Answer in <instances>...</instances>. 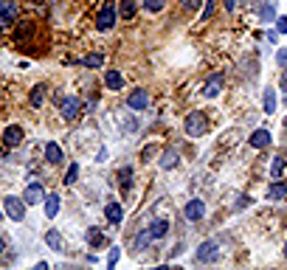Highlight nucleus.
Instances as JSON below:
<instances>
[{
    "label": "nucleus",
    "instance_id": "nucleus-1",
    "mask_svg": "<svg viewBox=\"0 0 287 270\" xmlns=\"http://www.w3.org/2000/svg\"><path fill=\"white\" fill-rule=\"evenodd\" d=\"M183 130H186V135H189V138H200V135H206L208 115L203 113V110H192V113L186 115V121H183Z\"/></svg>",
    "mask_w": 287,
    "mask_h": 270
},
{
    "label": "nucleus",
    "instance_id": "nucleus-2",
    "mask_svg": "<svg viewBox=\"0 0 287 270\" xmlns=\"http://www.w3.org/2000/svg\"><path fill=\"white\" fill-rule=\"evenodd\" d=\"M116 14H118L116 3H113V0H107V3L102 6V12H99V17H96V28L99 31H110L113 25H116Z\"/></svg>",
    "mask_w": 287,
    "mask_h": 270
},
{
    "label": "nucleus",
    "instance_id": "nucleus-3",
    "mask_svg": "<svg viewBox=\"0 0 287 270\" xmlns=\"http://www.w3.org/2000/svg\"><path fill=\"white\" fill-rule=\"evenodd\" d=\"M3 211L9 214V220L23 222L25 220V200L23 197H6L3 200Z\"/></svg>",
    "mask_w": 287,
    "mask_h": 270
},
{
    "label": "nucleus",
    "instance_id": "nucleus-4",
    "mask_svg": "<svg viewBox=\"0 0 287 270\" xmlns=\"http://www.w3.org/2000/svg\"><path fill=\"white\" fill-rule=\"evenodd\" d=\"M59 110H62V118H65V121H76L82 115L79 96H65V99H62V104H59Z\"/></svg>",
    "mask_w": 287,
    "mask_h": 270
},
{
    "label": "nucleus",
    "instance_id": "nucleus-5",
    "mask_svg": "<svg viewBox=\"0 0 287 270\" xmlns=\"http://www.w3.org/2000/svg\"><path fill=\"white\" fill-rule=\"evenodd\" d=\"M17 14H20L17 0H0V28L12 25L14 20H17Z\"/></svg>",
    "mask_w": 287,
    "mask_h": 270
},
{
    "label": "nucleus",
    "instance_id": "nucleus-6",
    "mask_svg": "<svg viewBox=\"0 0 287 270\" xmlns=\"http://www.w3.org/2000/svg\"><path fill=\"white\" fill-rule=\"evenodd\" d=\"M23 200H25V205H37V203H43V200H45V192H43V186H40V180H31L28 186H25Z\"/></svg>",
    "mask_w": 287,
    "mask_h": 270
},
{
    "label": "nucleus",
    "instance_id": "nucleus-7",
    "mask_svg": "<svg viewBox=\"0 0 287 270\" xmlns=\"http://www.w3.org/2000/svg\"><path fill=\"white\" fill-rule=\"evenodd\" d=\"M183 214H186V220H192V222L203 220V217H206V203H203V200H189Z\"/></svg>",
    "mask_w": 287,
    "mask_h": 270
},
{
    "label": "nucleus",
    "instance_id": "nucleus-8",
    "mask_svg": "<svg viewBox=\"0 0 287 270\" xmlns=\"http://www.w3.org/2000/svg\"><path fill=\"white\" fill-rule=\"evenodd\" d=\"M147 104H149L147 90H133V93L127 96V107L130 110H147Z\"/></svg>",
    "mask_w": 287,
    "mask_h": 270
},
{
    "label": "nucleus",
    "instance_id": "nucleus-9",
    "mask_svg": "<svg viewBox=\"0 0 287 270\" xmlns=\"http://www.w3.org/2000/svg\"><path fill=\"white\" fill-rule=\"evenodd\" d=\"M3 144H6V146L23 144V127H17V124L6 127V130H3Z\"/></svg>",
    "mask_w": 287,
    "mask_h": 270
},
{
    "label": "nucleus",
    "instance_id": "nucleus-10",
    "mask_svg": "<svg viewBox=\"0 0 287 270\" xmlns=\"http://www.w3.org/2000/svg\"><path fill=\"white\" fill-rule=\"evenodd\" d=\"M214 259H217V242H203L197 248V262H214Z\"/></svg>",
    "mask_w": 287,
    "mask_h": 270
},
{
    "label": "nucleus",
    "instance_id": "nucleus-11",
    "mask_svg": "<svg viewBox=\"0 0 287 270\" xmlns=\"http://www.w3.org/2000/svg\"><path fill=\"white\" fill-rule=\"evenodd\" d=\"M104 217L110 220V225H121V220H124L121 203H107V205H104Z\"/></svg>",
    "mask_w": 287,
    "mask_h": 270
},
{
    "label": "nucleus",
    "instance_id": "nucleus-12",
    "mask_svg": "<svg viewBox=\"0 0 287 270\" xmlns=\"http://www.w3.org/2000/svg\"><path fill=\"white\" fill-rule=\"evenodd\" d=\"M147 231H149V236H152V239H164V236L169 234V220H152Z\"/></svg>",
    "mask_w": 287,
    "mask_h": 270
},
{
    "label": "nucleus",
    "instance_id": "nucleus-13",
    "mask_svg": "<svg viewBox=\"0 0 287 270\" xmlns=\"http://www.w3.org/2000/svg\"><path fill=\"white\" fill-rule=\"evenodd\" d=\"M220 90H222V73H214L211 79L206 82V87H203V93H206L208 99H214V96H220Z\"/></svg>",
    "mask_w": 287,
    "mask_h": 270
},
{
    "label": "nucleus",
    "instance_id": "nucleus-14",
    "mask_svg": "<svg viewBox=\"0 0 287 270\" xmlns=\"http://www.w3.org/2000/svg\"><path fill=\"white\" fill-rule=\"evenodd\" d=\"M45 161L48 163H62V146L59 144H54V141H48V144H45Z\"/></svg>",
    "mask_w": 287,
    "mask_h": 270
},
{
    "label": "nucleus",
    "instance_id": "nucleus-15",
    "mask_svg": "<svg viewBox=\"0 0 287 270\" xmlns=\"http://www.w3.org/2000/svg\"><path fill=\"white\" fill-rule=\"evenodd\" d=\"M250 146H257V149H265V146H270V132H268V130H257L253 135H250Z\"/></svg>",
    "mask_w": 287,
    "mask_h": 270
},
{
    "label": "nucleus",
    "instance_id": "nucleus-16",
    "mask_svg": "<svg viewBox=\"0 0 287 270\" xmlns=\"http://www.w3.org/2000/svg\"><path fill=\"white\" fill-rule=\"evenodd\" d=\"M43 203H45V217H48V220H54V217L59 214V203H62V200L56 197V194H48Z\"/></svg>",
    "mask_w": 287,
    "mask_h": 270
},
{
    "label": "nucleus",
    "instance_id": "nucleus-17",
    "mask_svg": "<svg viewBox=\"0 0 287 270\" xmlns=\"http://www.w3.org/2000/svg\"><path fill=\"white\" fill-rule=\"evenodd\" d=\"M104 84L110 90H121V84H124V76L118 71H104Z\"/></svg>",
    "mask_w": 287,
    "mask_h": 270
},
{
    "label": "nucleus",
    "instance_id": "nucleus-18",
    "mask_svg": "<svg viewBox=\"0 0 287 270\" xmlns=\"http://www.w3.org/2000/svg\"><path fill=\"white\" fill-rule=\"evenodd\" d=\"M158 163H161V169H175L177 166V152L175 149H164Z\"/></svg>",
    "mask_w": 287,
    "mask_h": 270
},
{
    "label": "nucleus",
    "instance_id": "nucleus-19",
    "mask_svg": "<svg viewBox=\"0 0 287 270\" xmlns=\"http://www.w3.org/2000/svg\"><path fill=\"white\" fill-rule=\"evenodd\" d=\"M45 245L51 248V251H62V234L59 231H45Z\"/></svg>",
    "mask_w": 287,
    "mask_h": 270
},
{
    "label": "nucleus",
    "instance_id": "nucleus-20",
    "mask_svg": "<svg viewBox=\"0 0 287 270\" xmlns=\"http://www.w3.org/2000/svg\"><path fill=\"white\" fill-rule=\"evenodd\" d=\"M268 197L270 200H284L287 197V186L284 183H273V186L268 189Z\"/></svg>",
    "mask_w": 287,
    "mask_h": 270
},
{
    "label": "nucleus",
    "instance_id": "nucleus-21",
    "mask_svg": "<svg viewBox=\"0 0 287 270\" xmlns=\"http://www.w3.org/2000/svg\"><path fill=\"white\" fill-rule=\"evenodd\" d=\"M31 34H34V25H31V23H20L17 34H14V40H17V42H25Z\"/></svg>",
    "mask_w": 287,
    "mask_h": 270
},
{
    "label": "nucleus",
    "instance_id": "nucleus-22",
    "mask_svg": "<svg viewBox=\"0 0 287 270\" xmlns=\"http://www.w3.org/2000/svg\"><path fill=\"white\" fill-rule=\"evenodd\" d=\"M82 65L85 68H102L104 65V54H87L85 59H82Z\"/></svg>",
    "mask_w": 287,
    "mask_h": 270
},
{
    "label": "nucleus",
    "instance_id": "nucleus-23",
    "mask_svg": "<svg viewBox=\"0 0 287 270\" xmlns=\"http://www.w3.org/2000/svg\"><path fill=\"white\" fill-rule=\"evenodd\" d=\"M118 12H121L124 20L135 17V0H121V6H118Z\"/></svg>",
    "mask_w": 287,
    "mask_h": 270
},
{
    "label": "nucleus",
    "instance_id": "nucleus-24",
    "mask_svg": "<svg viewBox=\"0 0 287 270\" xmlns=\"http://www.w3.org/2000/svg\"><path fill=\"white\" fill-rule=\"evenodd\" d=\"M43 102H45V87L37 84V87L31 90V104H34V107H43Z\"/></svg>",
    "mask_w": 287,
    "mask_h": 270
},
{
    "label": "nucleus",
    "instance_id": "nucleus-25",
    "mask_svg": "<svg viewBox=\"0 0 287 270\" xmlns=\"http://www.w3.org/2000/svg\"><path fill=\"white\" fill-rule=\"evenodd\" d=\"M87 242H90V248L104 245V234H102L99 228H90V231H87Z\"/></svg>",
    "mask_w": 287,
    "mask_h": 270
},
{
    "label": "nucleus",
    "instance_id": "nucleus-26",
    "mask_svg": "<svg viewBox=\"0 0 287 270\" xmlns=\"http://www.w3.org/2000/svg\"><path fill=\"white\" fill-rule=\"evenodd\" d=\"M130 183H133V169L124 166L121 172H118V186H121V189H130Z\"/></svg>",
    "mask_w": 287,
    "mask_h": 270
},
{
    "label": "nucleus",
    "instance_id": "nucleus-27",
    "mask_svg": "<svg viewBox=\"0 0 287 270\" xmlns=\"http://www.w3.org/2000/svg\"><path fill=\"white\" fill-rule=\"evenodd\" d=\"M265 113H276V90H265Z\"/></svg>",
    "mask_w": 287,
    "mask_h": 270
},
{
    "label": "nucleus",
    "instance_id": "nucleus-28",
    "mask_svg": "<svg viewBox=\"0 0 287 270\" xmlns=\"http://www.w3.org/2000/svg\"><path fill=\"white\" fill-rule=\"evenodd\" d=\"M76 177H79V163H71V166H68V174H65V183L68 186H74Z\"/></svg>",
    "mask_w": 287,
    "mask_h": 270
},
{
    "label": "nucleus",
    "instance_id": "nucleus-29",
    "mask_svg": "<svg viewBox=\"0 0 287 270\" xmlns=\"http://www.w3.org/2000/svg\"><path fill=\"white\" fill-rule=\"evenodd\" d=\"M149 242H152V236H149V231H144V234H138L135 236V248H149Z\"/></svg>",
    "mask_w": 287,
    "mask_h": 270
},
{
    "label": "nucleus",
    "instance_id": "nucleus-30",
    "mask_svg": "<svg viewBox=\"0 0 287 270\" xmlns=\"http://www.w3.org/2000/svg\"><path fill=\"white\" fill-rule=\"evenodd\" d=\"M144 9H149V12H161V9H164V0H144Z\"/></svg>",
    "mask_w": 287,
    "mask_h": 270
},
{
    "label": "nucleus",
    "instance_id": "nucleus-31",
    "mask_svg": "<svg viewBox=\"0 0 287 270\" xmlns=\"http://www.w3.org/2000/svg\"><path fill=\"white\" fill-rule=\"evenodd\" d=\"M281 169H284V161H281V158H276V161H273V166H270L273 177H279V174H281Z\"/></svg>",
    "mask_w": 287,
    "mask_h": 270
},
{
    "label": "nucleus",
    "instance_id": "nucleus-32",
    "mask_svg": "<svg viewBox=\"0 0 287 270\" xmlns=\"http://www.w3.org/2000/svg\"><path fill=\"white\" fill-rule=\"evenodd\" d=\"M211 14H214V3L208 0V3H206V9H203V14H200V20H208Z\"/></svg>",
    "mask_w": 287,
    "mask_h": 270
},
{
    "label": "nucleus",
    "instance_id": "nucleus-33",
    "mask_svg": "<svg viewBox=\"0 0 287 270\" xmlns=\"http://www.w3.org/2000/svg\"><path fill=\"white\" fill-rule=\"evenodd\" d=\"M118 253H121V251H118V248H110V256H107V264H110V267H113V264L118 262Z\"/></svg>",
    "mask_w": 287,
    "mask_h": 270
},
{
    "label": "nucleus",
    "instance_id": "nucleus-34",
    "mask_svg": "<svg viewBox=\"0 0 287 270\" xmlns=\"http://www.w3.org/2000/svg\"><path fill=\"white\" fill-rule=\"evenodd\" d=\"M276 62H279V68H284V65H287V48H281L279 54H276Z\"/></svg>",
    "mask_w": 287,
    "mask_h": 270
},
{
    "label": "nucleus",
    "instance_id": "nucleus-35",
    "mask_svg": "<svg viewBox=\"0 0 287 270\" xmlns=\"http://www.w3.org/2000/svg\"><path fill=\"white\" fill-rule=\"evenodd\" d=\"M155 152H158V146H144V152H141V158H144V161H149V155H155Z\"/></svg>",
    "mask_w": 287,
    "mask_h": 270
},
{
    "label": "nucleus",
    "instance_id": "nucleus-36",
    "mask_svg": "<svg viewBox=\"0 0 287 270\" xmlns=\"http://www.w3.org/2000/svg\"><path fill=\"white\" fill-rule=\"evenodd\" d=\"M276 28H279V34H287V17H279V20H276Z\"/></svg>",
    "mask_w": 287,
    "mask_h": 270
},
{
    "label": "nucleus",
    "instance_id": "nucleus-37",
    "mask_svg": "<svg viewBox=\"0 0 287 270\" xmlns=\"http://www.w3.org/2000/svg\"><path fill=\"white\" fill-rule=\"evenodd\" d=\"M279 87H281V90H287V65H284V71H281V79H279Z\"/></svg>",
    "mask_w": 287,
    "mask_h": 270
},
{
    "label": "nucleus",
    "instance_id": "nucleus-38",
    "mask_svg": "<svg viewBox=\"0 0 287 270\" xmlns=\"http://www.w3.org/2000/svg\"><path fill=\"white\" fill-rule=\"evenodd\" d=\"M262 20H273V9H270V6L262 9Z\"/></svg>",
    "mask_w": 287,
    "mask_h": 270
},
{
    "label": "nucleus",
    "instance_id": "nucleus-39",
    "mask_svg": "<svg viewBox=\"0 0 287 270\" xmlns=\"http://www.w3.org/2000/svg\"><path fill=\"white\" fill-rule=\"evenodd\" d=\"M180 3H183V9H197V3H200V0H180Z\"/></svg>",
    "mask_w": 287,
    "mask_h": 270
},
{
    "label": "nucleus",
    "instance_id": "nucleus-40",
    "mask_svg": "<svg viewBox=\"0 0 287 270\" xmlns=\"http://www.w3.org/2000/svg\"><path fill=\"white\" fill-rule=\"evenodd\" d=\"M250 203V197H239V203H237V208H245V205Z\"/></svg>",
    "mask_w": 287,
    "mask_h": 270
},
{
    "label": "nucleus",
    "instance_id": "nucleus-41",
    "mask_svg": "<svg viewBox=\"0 0 287 270\" xmlns=\"http://www.w3.org/2000/svg\"><path fill=\"white\" fill-rule=\"evenodd\" d=\"M226 9H231L234 12V9H237V0H226Z\"/></svg>",
    "mask_w": 287,
    "mask_h": 270
},
{
    "label": "nucleus",
    "instance_id": "nucleus-42",
    "mask_svg": "<svg viewBox=\"0 0 287 270\" xmlns=\"http://www.w3.org/2000/svg\"><path fill=\"white\" fill-rule=\"evenodd\" d=\"M3 248H6V239H3V236H0V253H3Z\"/></svg>",
    "mask_w": 287,
    "mask_h": 270
},
{
    "label": "nucleus",
    "instance_id": "nucleus-43",
    "mask_svg": "<svg viewBox=\"0 0 287 270\" xmlns=\"http://www.w3.org/2000/svg\"><path fill=\"white\" fill-rule=\"evenodd\" d=\"M3 214H6V211H3V208H0V217H3Z\"/></svg>",
    "mask_w": 287,
    "mask_h": 270
},
{
    "label": "nucleus",
    "instance_id": "nucleus-44",
    "mask_svg": "<svg viewBox=\"0 0 287 270\" xmlns=\"http://www.w3.org/2000/svg\"><path fill=\"white\" fill-rule=\"evenodd\" d=\"M284 256H287V245H284Z\"/></svg>",
    "mask_w": 287,
    "mask_h": 270
},
{
    "label": "nucleus",
    "instance_id": "nucleus-45",
    "mask_svg": "<svg viewBox=\"0 0 287 270\" xmlns=\"http://www.w3.org/2000/svg\"><path fill=\"white\" fill-rule=\"evenodd\" d=\"M284 127H287V118H284Z\"/></svg>",
    "mask_w": 287,
    "mask_h": 270
}]
</instances>
